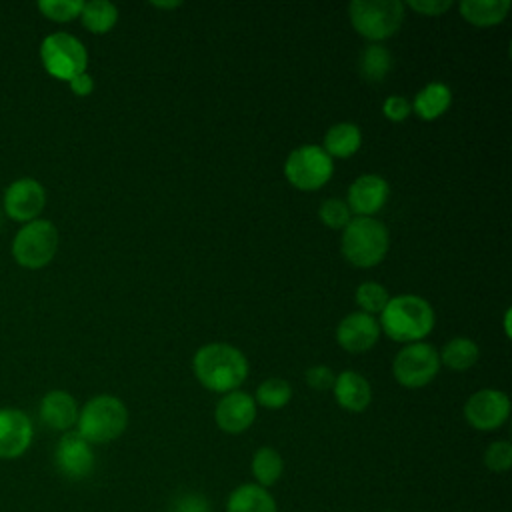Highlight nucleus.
Instances as JSON below:
<instances>
[{"instance_id": "obj_1", "label": "nucleus", "mask_w": 512, "mask_h": 512, "mask_svg": "<svg viewBox=\"0 0 512 512\" xmlns=\"http://www.w3.org/2000/svg\"><path fill=\"white\" fill-rule=\"evenodd\" d=\"M192 368L204 388L222 394L238 390L248 376L246 356L236 346L224 342L200 346L192 358Z\"/></svg>"}, {"instance_id": "obj_2", "label": "nucleus", "mask_w": 512, "mask_h": 512, "mask_svg": "<svg viewBox=\"0 0 512 512\" xmlns=\"http://www.w3.org/2000/svg\"><path fill=\"white\" fill-rule=\"evenodd\" d=\"M380 330L396 342H420L434 328L432 306L416 294H400L388 300L380 312Z\"/></svg>"}, {"instance_id": "obj_3", "label": "nucleus", "mask_w": 512, "mask_h": 512, "mask_svg": "<svg viewBox=\"0 0 512 512\" xmlns=\"http://www.w3.org/2000/svg\"><path fill=\"white\" fill-rule=\"evenodd\" d=\"M78 434L88 444H106L116 440L128 424V410L124 402L110 394L90 398L78 412Z\"/></svg>"}, {"instance_id": "obj_4", "label": "nucleus", "mask_w": 512, "mask_h": 512, "mask_svg": "<svg viewBox=\"0 0 512 512\" xmlns=\"http://www.w3.org/2000/svg\"><path fill=\"white\" fill-rule=\"evenodd\" d=\"M388 246V228L376 218L356 216L342 228V254L358 268L376 266L386 256Z\"/></svg>"}, {"instance_id": "obj_5", "label": "nucleus", "mask_w": 512, "mask_h": 512, "mask_svg": "<svg viewBox=\"0 0 512 512\" xmlns=\"http://www.w3.org/2000/svg\"><path fill=\"white\" fill-rule=\"evenodd\" d=\"M348 16L354 30L368 40L390 38L404 20V4L398 0H352Z\"/></svg>"}, {"instance_id": "obj_6", "label": "nucleus", "mask_w": 512, "mask_h": 512, "mask_svg": "<svg viewBox=\"0 0 512 512\" xmlns=\"http://www.w3.org/2000/svg\"><path fill=\"white\" fill-rule=\"evenodd\" d=\"M58 250V230L50 220L36 218L26 222L14 236L12 256L30 270L46 266Z\"/></svg>"}, {"instance_id": "obj_7", "label": "nucleus", "mask_w": 512, "mask_h": 512, "mask_svg": "<svg viewBox=\"0 0 512 512\" xmlns=\"http://www.w3.org/2000/svg\"><path fill=\"white\" fill-rule=\"evenodd\" d=\"M40 58L50 76L66 82L86 72L88 64V52L84 44L68 32H54L46 36L40 46Z\"/></svg>"}, {"instance_id": "obj_8", "label": "nucleus", "mask_w": 512, "mask_h": 512, "mask_svg": "<svg viewBox=\"0 0 512 512\" xmlns=\"http://www.w3.org/2000/svg\"><path fill=\"white\" fill-rule=\"evenodd\" d=\"M334 172L332 158L316 144L294 148L284 162L286 180L300 190L322 188Z\"/></svg>"}, {"instance_id": "obj_9", "label": "nucleus", "mask_w": 512, "mask_h": 512, "mask_svg": "<svg viewBox=\"0 0 512 512\" xmlns=\"http://www.w3.org/2000/svg\"><path fill=\"white\" fill-rule=\"evenodd\" d=\"M440 370L438 350L428 342H412L404 346L392 362V372L404 388H422L432 382Z\"/></svg>"}, {"instance_id": "obj_10", "label": "nucleus", "mask_w": 512, "mask_h": 512, "mask_svg": "<svg viewBox=\"0 0 512 512\" xmlns=\"http://www.w3.org/2000/svg\"><path fill=\"white\" fill-rule=\"evenodd\" d=\"M510 414L508 394L494 388H482L474 392L464 404V418L476 430H496Z\"/></svg>"}, {"instance_id": "obj_11", "label": "nucleus", "mask_w": 512, "mask_h": 512, "mask_svg": "<svg viewBox=\"0 0 512 512\" xmlns=\"http://www.w3.org/2000/svg\"><path fill=\"white\" fill-rule=\"evenodd\" d=\"M46 204V190L34 178H18L4 192V212L16 222H32Z\"/></svg>"}, {"instance_id": "obj_12", "label": "nucleus", "mask_w": 512, "mask_h": 512, "mask_svg": "<svg viewBox=\"0 0 512 512\" xmlns=\"http://www.w3.org/2000/svg\"><path fill=\"white\" fill-rule=\"evenodd\" d=\"M34 428L18 408H0V458L12 460L22 456L32 444Z\"/></svg>"}, {"instance_id": "obj_13", "label": "nucleus", "mask_w": 512, "mask_h": 512, "mask_svg": "<svg viewBox=\"0 0 512 512\" xmlns=\"http://www.w3.org/2000/svg\"><path fill=\"white\" fill-rule=\"evenodd\" d=\"M380 338V324L366 312H350L336 326L338 344L352 354L370 350Z\"/></svg>"}, {"instance_id": "obj_14", "label": "nucleus", "mask_w": 512, "mask_h": 512, "mask_svg": "<svg viewBox=\"0 0 512 512\" xmlns=\"http://www.w3.org/2000/svg\"><path fill=\"white\" fill-rule=\"evenodd\" d=\"M54 456L58 470L72 480L86 478L94 470L92 446L78 432H66L58 440Z\"/></svg>"}, {"instance_id": "obj_15", "label": "nucleus", "mask_w": 512, "mask_h": 512, "mask_svg": "<svg viewBox=\"0 0 512 512\" xmlns=\"http://www.w3.org/2000/svg\"><path fill=\"white\" fill-rule=\"evenodd\" d=\"M388 194H390V186L382 176L362 174L350 184L346 204L350 212L364 218H372L376 212L384 208Z\"/></svg>"}, {"instance_id": "obj_16", "label": "nucleus", "mask_w": 512, "mask_h": 512, "mask_svg": "<svg viewBox=\"0 0 512 512\" xmlns=\"http://www.w3.org/2000/svg\"><path fill=\"white\" fill-rule=\"evenodd\" d=\"M216 424L228 434H240L248 430L256 418V402L248 392L232 390L220 398L214 412Z\"/></svg>"}, {"instance_id": "obj_17", "label": "nucleus", "mask_w": 512, "mask_h": 512, "mask_svg": "<svg viewBox=\"0 0 512 512\" xmlns=\"http://www.w3.org/2000/svg\"><path fill=\"white\" fill-rule=\"evenodd\" d=\"M332 390H334L336 402L350 412H362L364 408H368L372 400V388L368 380L354 370L340 372L334 380Z\"/></svg>"}, {"instance_id": "obj_18", "label": "nucleus", "mask_w": 512, "mask_h": 512, "mask_svg": "<svg viewBox=\"0 0 512 512\" xmlns=\"http://www.w3.org/2000/svg\"><path fill=\"white\" fill-rule=\"evenodd\" d=\"M40 418L52 430H70L78 420V404L72 394L52 390L40 402Z\"/></svg>"}, {"instance_id": "obj_19", "label": "nucleus", "mask_w": 512, "mask_h": 512, "mask_svg": "<svg viewBox=\"0 0 512 512\" xmlns=\"http://www.w3.org/2000/svg\"><path fill=\"white\" fill-rule=\"evenodd\" d=\"M226 512H278V508L272 494L254 482L232 490Z\"/></svg>"}, {"instance_id": "obj_20", "label": "nucleus", "mask_w": 512, "mask_h": 512, "mask_svg": "<svg viewBox=\"0 0 512 512\" xmlns=\"http://www.w3.org/2000/svg\"><path fill=\"white\" fill-rule=\"evenodd\" d=\"M452 102V92L444 82H428L410 104L422 120H436L442 116Z\"/></svg>"}, {"instance_id": "obj_21", "label": "nucleus", "mask_w": 512, "mask_h": 512, "mask_svg": "<svg viewBox=\"0 0 512 512\" xmlns=\"http://www.w3.org/2000/svg\"><path fill=\"white\" fill-rule=\"evenodd\" d=\"M510 6V0H462L458 10L474 26H494L506 18Z\"/></svg>"}, {"instance_id": "obj_22", "label": "nucleus", "mask_w": 512, "mask_h": 512, "mask_svg": "<svg viewBox=\"0 0 512 512\" xmlns=\"http://www.w3.org/2000/svg\"><path fill=\"white\" fill-rule=\"evenodd\" d=\"M362 144V132L352 122H338L328 128L324 136V152L330 158H348Z\"/></svg>"}, {"instance_id": "obj_23", "label": "nucleus", "mask_w": 512, "mask_h": 512, "mask_svg": "<svg viewBox=\"0 0 512 512\" xmlns=\"http://www.w3.org/2000/svg\"><path fill=\"white\" fill-rule=\"evenodd\" d=\"M478 356H480L478 344L464 336H456V338L448 340L442 346V350L438 352L440 364H444L456 372H464V370L472 368L478 362Z\"/></svg>"}, {"instance_id": "obj_24", "label": "nucleus", "mask_w": 512, "mask_h": 512, "mask_svg": "<svg viewBox=\"0 0 512 512\" xmlns=\"http://www.w3.org/2000/svg\"><path fill=\"white\" fill-rule=\"evenodd\" d=\"M392 64H394V58L388 48H384L380 44H370L362 50L358 68H360V74L364 80L380 82L390 74Z\"/></svg>"}, {"instance_id": "obj_25", "label": "nucleus", "mask_w": 512, "mask_h": 512, "mask_svg": "<svg viewBox=\"0 0 512 512\" xmlns=\"http://www.w3.org/2000/svg\"><path fill=\"white\" fill-rule=\"evenodd\" d=\"M284 470V460L278 454V450L270 446H262L252 456V474L256 478V484L262 488H268L278 482Z\"/></svg>"}, {"instance_id": "obj_26", "label": "nucleus", "mask_w": 512, "mask_h": 512, "mask_svg": "<svg viewBox=\"0 0 512 512\" xmlns=\"http://www.w3.org/2000/svg\"><path fill=\"white\" fill-rule=\"evenodd\" d=\"M80 20L84 24V28H88L94 34H104L108 32L116 20H118V8L108 2V0H92V2H84L82 12H80Z\"/></svg>"}, {"instance_id": "obj_27", "label": "nucleus", "mask_w": 512, "mask_h": 512, "mask_svg": "<svg viewBox=\"0 0 512 512\" xmlns=\"http://www.w3.org/2000/svg\"><path fill=\"white\" fill-rule=\"evenodd\" d=\"M290 398H292V386L284 378H266L256 388L254 402H258L264 408L278 410V408L286 406L290 402Z\"/></svg>"}, {"instance_id": "obj_28", "label": "nucleus", "mask_w": 512, "mask_h": 512, "mask_svg": "<svg viewBox=\"0 0 512 512\" xmlns=\"http://www.w3.org/2000/svg\"><path fill=\"white\" fill-rule=\"evenodd\" d=\"M390 296L386 292V288L378 282H362L358 288H356V302L358 306L362 308L360 312H366V314H376V312H382L384 306L388 304Z\"/></svg>"}, {"instance_id": "obj_29", "label": "nucleus", "mask_w": 512, "mask_h": 512, "mask_svg": "<svg viewBox=\"0 0 512 512\" xmlns=\"http://www.w3.org/2000/svg\"><path fill=\"white\" fill-rule=\"evenodd\" d=\"M84 2L82 0H40L38 10L54 22H70L80 16Z\"/></svg>"}, {"instance_id": "obj_30", "label": "nucleus", "mask_w": 512, "mask_h": 512, "mask_svg": "<svg viewBox=\"0 0 512 512\" xmlns=\"http://www.w3.org/2000/svg\"><path fill=\"white\" fill-rule=\"evenodd\" d=\"M318 216L332 230H340L352 220V212L348 204L340 198H326L318 208Z\"/></svg>"}, {"instance_id": "obj_31", "label": "nucleus", "mask_w": 512, "mask_h": 512, "mask_svg": "<svg viewBox=\"0 0 512 512\" xmlns=\"http://www.w3.org/2000/svg\"><path fill=\"white\" fill-rule=\"evenodd\" d=\"M484 464L492 472H506L512 466V444L508 440L492 442L484 452Z\"/></svg>"}, {"instance_id": "obj_32", "label": "nucleus", "mask_w": 512, "mask_h": 512, "mask_svg": "<svg viewBox=\"0 0 512 512\" xmlns=\"http://www.w3.org/2000/svg\"><path fill=\"white\" fill-rule=\"evenodd\" d=\"M306 382L310 388L314 390H328L334 386V380H336V374L324 366V364H318V366H310L304 374Z\"/></svg>"}, {"instance_id": "obj_33", "label": "nucleus", "mask_w": 512, "mask_h": 512, "mask_svg": "<svg viewBox=\"0 0 512 512\" xmlns=\"http://www.w3.org/2000/svg\"><path fill=\"white\" fill-rule=\"evenodd\" d=\"M382 112L388 120L392 122H400V120H406L408 114L412 112V106L410 102L404 98V96H398V94H392L384 100L382 104Z\"/></svg>"}, {"instance_id": "obj_34", "label": "nucleus", "mask_w": 512, "mask_h": 512, "mask_svg": "<svg viewBox=\"0 0 512 512\" xmlns=\"http://www.w3.org/2000/svg\"><path fill=\"white\" fill-rule=\"evenodd\" d=\"M406 6L424 16H440L452 6V0H408Z\"/></svg>"}, {"instance_id": "obj_35", "label": "nucleus", "mask_w": 512, "mask_h": 512, "mask_svg": "<svg viewBox=\"0 0 512 512\" xmlns=\"http://www.w3.org/2000/svg\"><path fill=\"white\" fill-rule=\"evenodd\" d=\"M174 510L176 512H210V506H208V502L202 496L188 494V496H182L174 504Z\"/></svg>"}, {"instance_id": "obj_36", "label": "nucleus", "mask_w": 512, "mask_h": 512, "mask_svg": "<svg viewBox=\"0 0 512 512\" xmlns=\"http://www.w3.org/2000/svg\"><path fill=\"white\" fill-rule=\"evenodd\" d=\"M68 84H70V90L76 96H88L94 90V80H92V76L88 72H82V74L74 76Z\"/></svg>"}, {"instance_id": "obj_37", "label": "nucleus", "mask_w": 512, "mask_h": 512, "mask_svg": "<svg viewBox=\"0 0 512 512\" xmlns=\"http://www.w3.org/2000/svg\"><path fill=\"white\" fill-rule=\"evenodd\" d=\"M182 2H178V0H174V2H152V6H156V8H178Z\"/></svg>"}, {"instance_id": "obj_38", "label": "nucleus", "mask_w": 512, "mask_h": 512, "mask_svg": "<svg viewBox=\"0 0 512 512\" xmlns=\"http://www.w3.org/2000/svg\"><path fill=\"white\" fill-rule=\"evenodd\" d=\"M504 324H506V334H510V310H506V316H504Z\"/></svg>"}, {"instance_id": "obj_39", "label": "nucleus", "mask_w": 512, "mask_h": 512, "mask_svg": "<svg viewBox=\"0 0 512 512\" xmlns=\"http://www.w3.org/2000/svg\"><path fill=\"white\" fill-rule=\"evenodd\" d=\"M0 226H2V210H0Z\"/></svg>"}, {"instance_id": "obj_40", "label": "nucleus", "mask_w": 512, "mask_h": 512, "mask_svg": "<svg viewBox=\"0 0 512 512\" xmlns=\"http://www.w3.org/2000/svg\"><path fill=\"white\" fill-rule=\"evenodd\" d=\"M386 512H390V510H386Z\"/></svg>"}]
</instances>
